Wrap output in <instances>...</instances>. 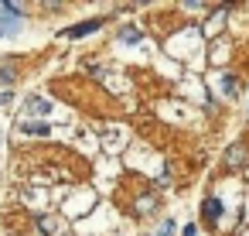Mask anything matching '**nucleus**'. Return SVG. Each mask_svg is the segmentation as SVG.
<instances>
[{"label": "nucleus", "instance_id": "nucleus-1", "mask_svg": "<svg viewBox=\"0 0 249 236\" xmlns=\"http://www.w3.org/2000/svg\"><path fill=\"white\" fill-rule=\"evenodd\" d=\"M21 28H24L21 7H18V4H0V38H7V35H18Z\"/></svg>", "mask_w": 249, "mask_h": 236}, {"label": "nucleus", "instance_id": "nucleus-2", "mask_svg": "<svg viewBox=\"0 0 249 236\" xmlns=\"http://www.w3.org/2000/svg\"><path fill=\"white\" fill-rule=\"evenodd\" d=\"M99 28H103V18H92V21H82V24H72V28H65V38H86V35L99 31Z\"/></svg>", "mask_w": 249, "mask_h": 236}, {"label": "nucleus", "instance_id": "nucleus-3", "mask_svg": "<svg viewBox=\"0 0 249 236\" xmlns=\"http://www.w3.org/2000/svg\"><path fill=\"white\" fill-rule=\"evenodd\" d=\"M120 41H123V45H140V41H143V31H140L137 24H126V28H120Z\"/></svg>", "mask_w": 249, "mask_h": 236}, {"label": "nucleus", "instance_id": "nucleus-4", "mask_svg": "<svg viewBox=\"0 0 249 236\" xmlns=\"http://www.w3.org/2000/svg\"><path fill=\"white\" fill-rule=\"evenodd\" d=\"M21 130H24V134H35V137H48V134H52V127H48L45 120H24Z\"/></svg>", "mask_w": 249, "mask_h": 236}, {"label": "nucleus", "instance_id": "nucleus-5", "mask_svg": "<svg viewBox=\"0 0 249 236\" xmlns=\"http://www.w3.org/2000/svg\"><path fill=\"white\" fill-rule=\"evenodd\" d=\"M222 209H225V205H222L218 198H205V219H208V222H218V219H222Z\"/></svg>", "mask_w": 249, "mask_h": 236}, {"label": "nucleus", "instance_id": "nucleus-6", "mask_svg": "<svg viewBox=\"0 0 249 236\" xmlns=\"http://www.w3.org/2000/svg\"><path fill=\"white\" fill-rule=\"evenodd\" d=\"M48 110H52V103H48V99H41V96H35V99L28 103V113H38V117H45Z\"/></svg>", "mask_w": 249, "mask_h": 236}, {"label": "nucleus", "instance_id": "nucleus-7", "mask_svg": "<svg viewBox=\"0 0 249 236\" xmlns=\"http://www.w3.org/2000/svg\"><path fill=\"white\" fill-rule=\"evenodd\" d=\"M38 226H41V229H45L48 236L62 233V222H58V219H52V216H41V219H38Z\"/></svg>", "mask_w": 249, "mask_h": 236}, {"label": "nucleus", "instance_id": "nucleus-8", "mask_svg": "<svg viewBox=\"0 0 249 236\" xmlns=\"http://www.w3.org/2000/svg\"><path fill=\"white\" fill-rule=\"evenodd\" d=\"M225 164H229V168H239V164H242V144H232V147H229Z\"/></svg>", "mask_w": 249, "mask_h": 236}, {"label": "nucleus", "instance_id": "nucleus-9", "mask_svg": "<svg viewBox=\"0 0 249 236\" xmlns=\"http://www.w3.org/2000/svg\"><path fill=\"white\" fill-rule=\"evenodd\" d=\"M18 79V72H14V65H0V82H4V86H11Z\"/></svg>", "mask_w": 249, "mask_h": 236}, {"label": "nucleus", "instance_id": "nucleus-10", "mask_svg": "<svg viewBox=\"0 0 249 236\" xmlns=\"http://www.w3.org/2000/svg\"><path fill=\"white\" fill-rule=\"evenodd\" d=\"M171 233H174V222H171V219H164V222H160V229H157V236H171Z\"/></svg>", "mask_w": 249, "mask_h": 236}, {"label": "nucleus", "instance_id": "nucleus-11", "mask_svg": "<svg viewBox=\"0 0 249 236\" xmlns=\"http://www.w3.org/2000/svg\"><path fill=\"white\" fill-rule=\"evenodd\" d=\"M140 212H154V198H150V195L140 198Z\"/></svg>", "mask_w": 249, "mask_h": 236}, {"label": "nucleus", "instance_id": "nucleus-12", "mask_svg": "<svg viewBox=\"0 0 249 236\" xmlns=\"http://www.w3.org/2000/svg\"><path fill=\"white\" fill-rule=\"evenodd\" d=\"M181 236H198V229H195V226H184V229H181Z\"/></svg>", "mask_w": 249, "mask_h": 236}]
</instances>
